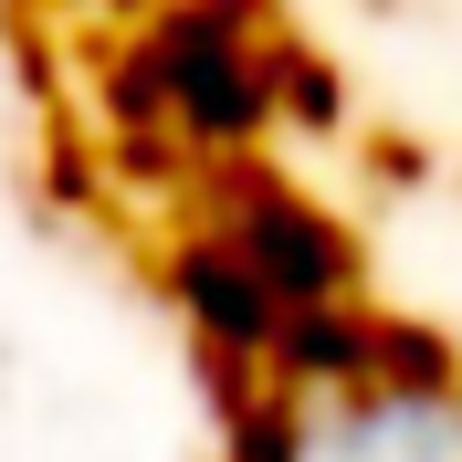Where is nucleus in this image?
<instances>
[{
  "instance_id": "nucleus-1",
  "label": "nucleus",
  "mask_w": 462,
  "mask_h": 462,
  "mask_svg": "<svg viewBox=\"0 0 462 462\" xmlns=\"http://www.w3.org/2000/svg\"><path fill=\"white\" fill-rule=\"evenodd\" d=\"M242 462H462V378L431 337L389 326L378 378L242 410Z\"/></svg>"
},
{
  "instance_id": "nucleus-2",
  "label": "nucleus",
  "mask_w": 462,
  "mask_h": 462,
  "mask_svg": "<svg viewBox=\"0 0 462 462\" xmlns=\"http://www.w3.org/2000/svg\"><path fill=\"white\" fill-rule=\"evenodd\" d=\"M221 242L263 273V294H273L284 316H326V305H346V242L305 200H284V189H253V200L231 210Z\"/></svg>"
},
{
  "instance_id": "nucleus-3",
  "label": "nucleus",
  "mask_w": 462,
  "mask_h": 462,
  "mask_svg": "<svg viewBox=\"0 0 462 462\" xmlns=\"http://www.w3.org/2000/svg\"><path fill=\"white\" fill-rule=\"evenodd\" d=\"M158 74L200 137H242L263 116V63H253V32H231V11H179L158 32Z\"/></svg>"
},
{
  "instance_id": "nucleus-4",
  "label": "nucleus",
  "mask_w": 462,
  "mask_h": 462,
  "mask_svg": "<svg viewBox=\"0 0 462 462\" xmlns=\"http://www.w3.org/2000/svg\"><path fill=\"white\" fill-rule=\"evenodd\" d=\"M169 273H179V305H189V316H200L210 337L231 346V357H273V346H284V326H294V316L263 294V273L231 253L221 231H200V242H189Z\"/></svg>"
}]
</instances>
